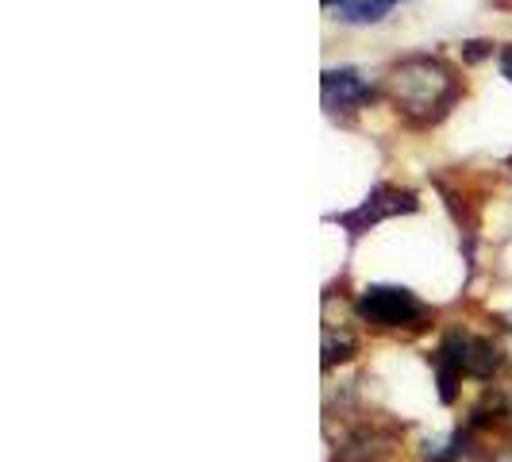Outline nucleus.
Segmentation results:
<instances>
[{"instance_id":"nucleus-3","label":"nucleus","mask_w":512,"mask_h":462,"mask_svg":"<svg viewBox=\"0 0 512 462\" xmlns=\"http://www.w3.org/2000/svg\"><path fill=\"white\" fill-rule=\"evenodd\" d=\"M355 316L370 328H424L432 308L405 285H370L355 301Z\"/></svg>"},{"instance_id":"nucleus-11","label":"nucleus","mask_w":512,"mask_h":462,"mask_svg":"<svg viewBox=\"0 0 512 462\" xmlns=\"http://www.w3.org/2000/svg\"><path fill=\"white\" fill-rule=\"evenodd\" d=\"M497 462H512V447H509V451H505V455H501Z\"/></svg>"},{"instance_id":"nucleus-4","label":"nucleus","mask_w":512,"mask_h":462,"mask_svg":"<svg viewBox=\"0 0 512 462\" xmlns=\"http://www.w3.org/2000/svg\"><path fill=\"white\" fill-rule=\"evenodd\" d=\"M401 212H416V197H412L409 189L378 185L355 212H332L328 220H332V224H343L351 239H359V235H366L374 224H382V220H389V216H401Z\"/></svg>"},{"instance_id":"nucleus-5","label":"nucleus","mask_w":512,"mask_h":462,"mask_svg":"<svg viewBox=\"0 0 512 462\" xmlns=\"http://www.w3.org/2000/svg\"><path fill=\"white\" fill-rule=\"evenodd\" d=\"M320 93H324V108H328V112H355V108L374 101V85H370L359 70H351V66L324 70Z\"/></svg>"},{"instance_id":"nucleus-6","label":"nucleus","mask_w":512,"mask_h":462,"mask_svg":"<svg viewBox=\"0 0 512 462\" xmlns=\"http://www.w3.org/2000/svg\"><path fill=\"white\" fill-rule=\"evenodd\" d=\"M389 451H393V432L378 428V424H366L335 447V462H382Z\"/></svg>"},{"instance_id":"nucleus-12","label":"nucleus","mask_w":512,"mask_h":462,"mask_svg":"<svg viewBox=\"0 0 512 462\" xmlns=\"http://www.w3.org/2000/svg\"><path fill=\"white\" fill-rule=\"evenodd\" d=\"M509 324H512V316H509Z\"/></svg>"},{"instance_id":"nucleus-2","label":"nucleus","mask_w":512,"mask_h":462,"mask_svg":"<svg viewBox=\"0 0 512 462\" xmlns=\"http://www.w3.org/2000/svg\"><path fill=\"white\" fill-rule=\"evenodd\" d=\"M501 347L486 339V335L474 332H455L443 335V343L432 355V366H436V382H439V397L451 405L459 397V382L462 378H478V382H489L497 370H501Z\"/></svg>"},{"instance_id":"nucleus-7","label":"nucleus","mask_w":512,"mask_h":462,"mask_svg":"<svg viewBox=\"0 0 512 462\" xmlns=\"http://www.w3.org/2000/svg\"><path fill=\"white\" fill-rule=\"evenodd\" d=\"M401 0H324V8H339L343 24H378Z\"/></svg>"},{"instance_id":"nucleus-9","label":"nucleus","mask_w":512,"mask_h":462,"mask_svg":"<svg viewBox=\"0 0 512 462\" xmlns=\"http://www.w3.org/2000/svg\"><path fill=\"white\" fill-rule=\"evenodd\" d=\"M486 54H493L489 43H466V58H474V62H478V58H486Z\"/></svg>"},{"instance_id":"nucleus-10","label":"nucleus","mask_w":512,"mask_h":462,"mask_svg":"<svg viewBox=\"0 0 512 462\" xmlns=\"http://www.w3.org/2000/svg\"><path fill=\"white\" fill-rule=\"evenodd\" d=\"M501 74L512 81V47H505V51H501Z\"/></svg>"},{"instance_id":"nucleus-1","label":"nucleus","mask_w":512,"mask_h":462,"mask_svg":"<svg viewBox=\"0 0 512 462\" xmlns=\"http://www.w3.org/2000/svg\"><path fill=\"white\" fill-rule=\"evenodd\" d=\"M385 89L397 104V112H405L412 124H436L462 97L455 70L432 54H412L405 62H397Z\"/></svg>"},{"instance_id":"nucleus-8","label":"nucleus","mask_w":512,"mask_h":462,"mask_svg":"<svg viewBox=\"0 0 512 462\" xmlns=\"http://www.w3.org/2000/svg\"><path fill=\"white\" fill-rule=\"evenodd\" d=\"M351 351H355V335L347 332V328H324V366L332 370L335 359L343 362V359H351Z\"/></svg>"}]
</instances>
